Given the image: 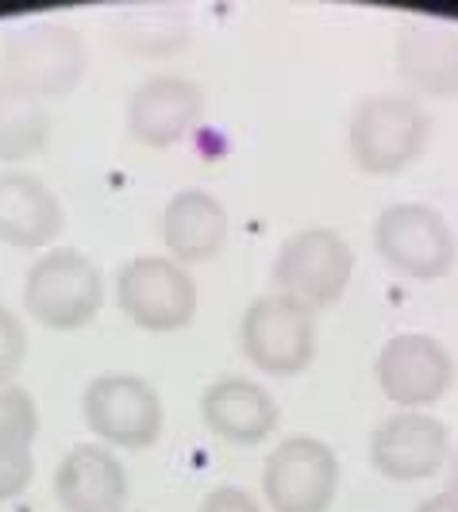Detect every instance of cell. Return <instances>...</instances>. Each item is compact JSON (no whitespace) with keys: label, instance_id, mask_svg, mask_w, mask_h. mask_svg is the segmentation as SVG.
Returning a JSON list of instances; mask_svg holds the SVG:
<instances>
[{"label":"cell","instance_id":"obj_1","mask_svg":"<svg viewBox=\"0 0 458 512\" xmlns=\"http://www.w3.org/2000/svg\"><path fill=\"white\" fill-rule=\"evenodd\" d=\"M432 120L412 93H374L358 101L347 128V151L355 170L370 178H393L424 154Z\"/></svg>","mask_w":458,"mask_h":512},{"label":"cell","instance_id":"obj_2","mask_svg":"<svg viewBox=\"0 0 458 512\" xmlns=\"http://www.w3.org/2000/svg\"><path fill=\"white\" fill-rule=\"evenodd\" d=\"M27 316L51 332H81L104 308V274L74 247H51L31 262L24 278Z\"/></svg>","mask_w":458,"mask_h":512},{"label":"cell","instance_id":"obj_3","mask_svg":"<svg viewBox=\"0 0 458 512\" xmlns=\"http://www.w3.org/2000/svg\"><path fill=\"white\" fill-rule=\"evenodd\" d=\"M316 339V312L278 289L255 297L239 324V347L266 378H297L308 370L316 359Z\"/></svg>","mask_w":458,"mask_h":512},{"label":"cell","instance_id":"obj_4","mask_svg":"<svg viewBox=\"0 0 458 512\" xmlns=\"http://www.w3.org/2000/svg\"><path fill=\"white\" fill-rule=\"evenodd\" d=\"M116 305L135 328L154 335L181 332L197 320L201 289L170 255H139L116 274Z\"/></svg>","mask_w":458,"mask_h":512},{"label":"cell","instance_id":"obj_5","mask_svg":"<svg viewBox=\"0 0 458 512\" xmlns=\"http://www.w3.org/2000/svg\"><path fill=\"white\" fill-rule=\"evenodd\" d=\"M0 77L39 101L66 97L85 77V39L70 24H24L4 39Z\"/></svg>","mask_w":458,"mask_h":512},{"label":"cell","instance_id":"obj_6","mask_svg":"<svg viewBox=\"0 0 458 512\" xmlns=\"http://www.w3.org/2000/svg\"><path fill=\"white\" fill-rule=\"evenodd\" d=\"M374 251L401 278L439 282L455 266L458 239L439 208L405 201V205H389L374 220Z\"/></svg>","mask_w":458,"mask_h":512},{"label":"cell","instance_id":"obj_7","mask_svg":"<svg viewBox=\"0 0 458 512\" xmlns=\"http://www.w3.org/2000/svg\"><path fill=\"white\" fill-rule=\"evenodd\" d=\"M81 412L89 432L104 447H124V451H147L162 439V428H166V409L158 389L147 378L124 374V370L97 374L85 385Z\"/></svg>","mask_w":458,"mask_h":512},{"label":"cell","instance_id":"obj_8","mask_svg":"<svg viewBox=\"0 0 458 512\" xmlns=\"http://www.w3.org/2000/svg\"><path fill=\"white\" fill-rule=\"evenodd\" d=\"M355 278V247L335 228H301L281 243L274 258L278 293L316 308L335 305Z\"/></svg>","mask_w":458,"mask_h":512},{"label":"cell","instance_id":"obj_9","mask_svg":"<svg viewBox=\"0 0 458 512\" xmlns=\"http://www.w3.org/2000/svg\"><path fill=\"white\" fill-rule=\"evenodd\" d=\"M339 489V459L324 439L289 436L262 466V497L274 512H328Z\"/></svg>","mask_w":458,"mask_h":512},{"label":"cell","instance_id":"obj_10","mask_svg":"<svg viewBox=\"0 0 458 512\" xmlns=\"http://www.w3.org/2000/svg\"><path fill=\"white\" fill-rule=\"evenodd\" d=\"M374 378L401 412H424L455 385V359L435 335L401 332L378 351Z\"/></svg>","mask_w":458,"mask_h":512},{"label":"cell","instance_id":"obj_11","mask_svg":"<svg viewBox=\"0 0 458 512\" xmlns=\"http://www.w3.org/2000/svg\"><path fill=\"white\" fill-rule=\"evenodd\" d=\"M451 459L447 424L432 412H393L370 436V462L389 482H428Z\"/></svg>","mask_w":458,"mask_h":512},{"label":"cell","instance_id":"obj_12","mask_svg":"<svg viewBox=\"0 0 458 512\" xmlns=\"http://www.w3.org/2000/svg\"><path fill=\"white\" fill-rule=\"evenodd\" d=\"M204 116V89L181 74H151L128 97V135L135 143L166 151L189 139Z\"/></svg>","mask_w":458,"mask_h":512},{"label":"cell","instance_id":"obj_13","mask_svg":"<svg viewBox=\"0 0 458 512\" xmlns=\"http://www.w3.org/2000/svg\"><path fill=\"white\" fill-rule=\"evenodd\" d=\"M66 231V208L31 170H0V243L16 251H51Z\"/></svg>","mask_w":458,"mask_h":512},{"label":"cell","instance_id":"obj_14","mask_svg":"<svg viewBox=\"0 0 458 512\" xmlns=\"http://www.w3.org/2000/svg\"><path fill=\"white\" fill-rule=\"evenodd\" d=\"M201 420L228 447H258L278 428V401L262 382L216 378L201 393Z\"/></svg>","mask_w":458,"mask_h":512},{"label":"cell","instance_id":"obj_15","mask_svg":"<svg viewBox=\"0 0 458 512\" xmlns=\"http://www.w3.org/2000/svg\"><path fill=\"white\" fill-rule=\"evenodd\" d=\"M54 497L62 512H124L128 470L104 443H77L54 466Z\"/></svg>","mask_w":458,"mask_h":512},{"label":"cell","instance_id":"obj_16","mask_svg":"<svg viewBox=\"0 0 458 512\" xmlns=\"http://www.w3.org/2000/svg\"><path fill=\"white\" fill-rule=\"evenodd\" d=\"M228 239V208L208 189H181L170 197V205L162 212V243H166V255L181 262L185 270L224 255Z\"/></svg>","mask_w":458,"mask_h":512},{"label":"cell","instance_id":"obj_17","mask_svg":"<svg viewBox=\"0 0 458 512\" xmlns=\"http://www.w3.org/2000/svg\"><path fill=\"white\" fill-rule=\"evenodd\" d=\"M397 77L412 97H458V31L416 20L397 31Z\"/></svg>","mask_w":458,"mask_h":512},{"label":"cell","instance_id":"obj_18","mask_svg":"<svg viewBox=\"0 0 458 512\" xmlns=\"http://www.w3.org/2000/svg\"><path fill=\"white\" fill-rule=\"evenodd\" d=\"M51 143L47 101L0 77V162H27Z\"/></svg>","mask_w":458,"mask_h":512},{"label":"cell","instance_id":"obj_19","mask_svg":"<svg viewBox=\"0 0 458 512\" xmlns=\"http://www.w3.org/2000/svg\"><path fill=\"white\" fill-rule=\"evenodd\" d=\"M116 43L135 58H170L189 43V16L181 8H128L112 20Z\"/></svg>","mask_w":458,"mask_h":512},{"label":"cell","instance_id":"obj_20","mask_svg":"<svg viewBox=\"0 0 458 512\" xmlns=\"http://www.w3.org/2000/svg\"><path fill=\"white\" fill-rule=\"evenodd\" d=\"M39 436L35 397L20 385H0V455H24Z\"/></svg>","mask_w":458,"mask_h":512},{"label":"cell","instance_id":"obj_21","mask_svg":"<svg viewBox=\"0 0 458 512\" xmlns=\"http://www.w3.org/2000/svg\"><path fill=\"white\" fill-rule=\"evenodd\" d=\"M27 362V328L8 305H0V385H16Z\"/></svg>","mask_w":458,"mask_h":512},{"label":"cell","instance_id":"obj_22","mask_svg":"<svg viewBox=\"0 0 458 512\" xmlns=\"http://www.w3.org/2000/svg\"><path fill=\"white\" fill-rule=\"evenodd\" d=\"M35 478V459L31 451L24 455H0V505L4 501H16Z\"/></svg>","mask_w":458,"mask_h":512},{"label":"cell","instance_id":"obj_23","mask_svg":"<svg viewBox=\"0 0 458 512\" xmlns=\"http://www.w3.org/2000/svg\"><path fill=\"white\" fill-rule=\"evenodd\" d=\"M201 512H262V501L243 486H216L201 501Z\"/></svg>","mask_w":458,"mask_h":512},{"label":"cell","instance_id":"obj_24","mask_svg":"<svg viewBox=\"0 0 458 512\" xmlns=\"http://www.w3.org/2000/svg\"><path fill=\"white\" fill-rule=\"evenodd\" d=\"M416 512H458V493H451V489H443V493H435V497H428L424 505Z\"/></svg>","mask_w":458,"mask_h":512},{"label":"cell","instance_id":"obj_25","mask_svg":"<svg viewBox=\"0 0 458 512\" xmlns=\"http://www.w3.org/2000/svg\"><path fill=\"white\" fill-rule=\"evenodd\" d=\"M447 489H451V493H458V462H455V470H451V486H447Z\"/></svg>","mask_w":458,"mask_h":512}]
</instances>
